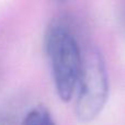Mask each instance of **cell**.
Returning a JSON list of instances; mask_svg holds the SVG:
<instances>
[{
	"mask_svg": "<svg viewBox=\"0 0 125 125\" xmlns=\"http://www.w3.org/2000/svg\"><path fill=\"white\" fill-rule=\"evenodd\" d=\"M44 48L55 91L62 102H69L76 93L82 69L83 53L79 42L66 22L54 21L45 33Z\"/></svg>",
	"mask_w": 125,
	"mask_h": 125,
	"instance_id": "6da1fadb",
	"label": "cell"
},
{
	"mask_svg": "<svg viewBox=\"0 0 125 125\" xmlns=\"http://www.w3.org/2000/svg\"><path fill=\"white\" fill-rule=\"evenodd\" d=\"M75 113L81 122L99 116L109 98V77L102 54L97 48L83 53L82 69L76 90Z\"/></svg>",
	"mask_w": 125,
	"mask_h": 125,
	"instance_id": "7a4b0ae2",
	"label": "cell"
},
{
	"mask_svg": "<svg viewBox=\"0 0 125 125\" xmlns=\"http://www.w3.org/2000/svg\"><path fill=\"white\" fill-rule=\"evenodd\" d=\"M21 125H57L46 106L36 105L32 108L22 119Z\"/></svg>",
	"mask_w": 125,
	"mask_h": 125,
	"instance_id": "3957f363",
	"label": "cell"
},
{
	"mask_svg": "<svg viewBox=\"0 0 125 125\" xmlns=\"http://www.w3.org/2000/svg\"><path fill=\"white\" fill-rule=\"evenodd\" d=\"M0 125H13L12 120L7 115H0Z\"/></svg>",
	"mask_w": 125,
	"mask_h": 125,
	"instance_id": "277c9868",
	"label": "cell"
}]
</instances>
